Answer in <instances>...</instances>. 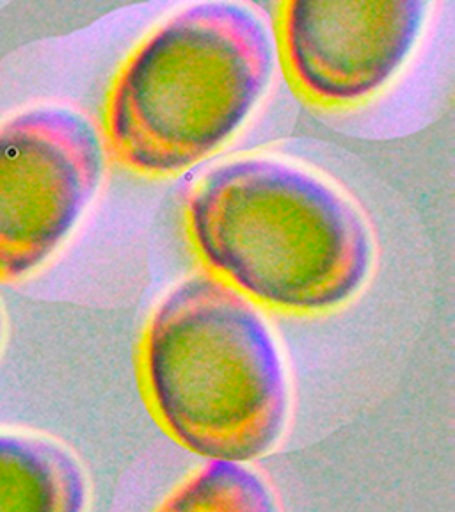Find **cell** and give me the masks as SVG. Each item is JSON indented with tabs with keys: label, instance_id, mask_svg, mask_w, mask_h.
<instances>
[{
	"label": "cell",
	"instance_id": "3957f363",
	"mask_svg": "<svg viewBox=\"0 0 455 512\" xmlns=\"http://www.w3.org/2000/svg\"><path fill=\"white\" fill-rule=\"evenodd\" d=\"M274 64L271 29L246 4L208 0L176 11L112 80L104 111L112 157L152 178L194 168L246 125Z\"/></svg>",
	"mask_w": 455,
	"mask_h": 512
},
{
	"label": "cell",
	"instance_id": "52a82bcc",
	"mask_svg": "<svg viewBox=\"0 0 455 512\" xmlns=\"http://www.w3.org/2000/svg\"><path fill=\"white\" fill-rule=\"evenodd\" d=\"M155 512H281L271 484L244 463L210 461Z\"/></svg>",
	"mask_w": 455,
	"mask_h": 512
},
{
	"label": "cell",
	"instance_id": "ba28073f",
	"mask_svg": "<svg viewBox=\"0 0 455 512\" xmlns=\"http://www.w3.org/2000/svg\"><path fill=\"white\" fill-rule=\"evenodd\" d=\"M2 336H4V317H2V310H0V344H2Z\"/></svg>",
	"mask_w": 455,
	"mask_h": 512
},
{
	"label": "cell",
	"instance_id": "5b68a950",
	"mask_svg": "<svg viewBox=\"0 0 455 512\" xmlns=\"http://www.w3.org/2000/svg\"><path fill=\"white\" fill-rule=\"evenodd\" d=\"M425 0H292L278 50L297 95L324 109L363 104L408 63L424 34Z\"/></svg>",
	"mask_w": 455,
	"mask_h": 512
},
{
	"label": "cell",
	"instance_id": "7a4b0ae2",
	"mask_svg": "<svg viewBox=\"0 0 455 512\" xmlns=\"http://www.w3.org/2000/svg\"><path fill=\"white\" fill-rule=\"evenodd\" d=\"M139 372L160 427L196 456L248 464L285 434L292 397L280 344L256 304L208 272L157 304Z\"/></svg>",
	"mask_w": 455,
	"mask_h": 512
},
{
	"label": "cell",
	"instance_id": "6da1fadb",
	"mask_svg": "<svg viewBox=\"0 0 455 512\" xmlns=\"http://www.w3.org/2000/svg\"><path fill=\"white\" fill-rule=\"evenodd\" d=\"M184 217L208 274L278 312L336 310L360 292L374 264L360 208L287 160L248 155L217 164L187 194Z\"/></svg>",
	"mask_w": 455,
	"mask_h": 512
},
{
	"label": "cell",
	"instance_id": "8992f818",
	"mask_svg": "<svg viewBox=\"0 0 455 512\" xmlns=\"http://www.w3.org/2000/svg\"><path fill=\"white\" fill-rule=\"evenodd\" d=\"M89 484L61 443L0 432V512H86Z\"/></svg>",
	"mask_w": 455,
	"mask_h": 512
},
{
	"label": "cell",
	"instance_id": "277c9868",
	"mask_svg": "<svg viewBox=\"0 0 455 512\" xmlns=\"http://www.w3.org/2000/svg\"><path fill=\"white\" fill-rule=\"evenodd\" d=\"M104 175V146L80 112L41 105L0 125V283L29 276L70 237Z\"/></svg>",
	"mask_w": 455,
	"mask_h": 512
}]
</instances>
